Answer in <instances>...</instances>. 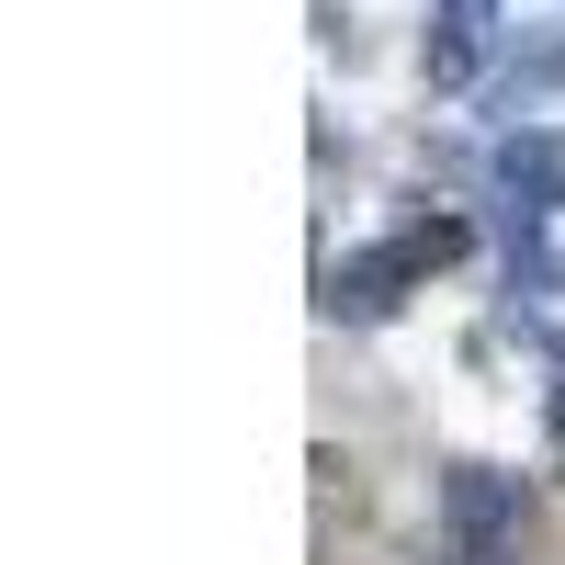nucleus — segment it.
Here are the masks:
<instances>
[{
    "label": "nucleus",
    "instance_id": "nucleus-1",
    "mask_svg": "<svg viewBox=\"0 0 565 565\" xmlns=\"http://www.w3.org/2000/svg\"><path fill=\"white\" fill-rule=\"evenodd\" d=\"M441 260H463V215H407L396 238H373V249H351V260H328L317 306H328V317H351V328H373V317H396Z\"/></svg>",
    "mask_w": 565,
    "mask_h": 565
},
{
    "label": "nucleus",
    "instance_id": "nucleus-2",
    "mask_svg": "<svg viewBox=\"0 0 565 565\" xmlns=\"http://www.w3.org/2000/svg\"><path fill=\"white\" fill-rule=\"evenodd\" d=\"M521 476L509 463H476V452H452L441 463V543H452V565H509L521 554Z\"/></svg>",
    "mask_w": 565,
    "mask_h": 565
},
{
    "label": "nucleus",
    "instance_id": "nucleus-3",
    "mask_svg": "<svg viewBox=\"0 0 565 565\" xmlns=\"http://www.w3.org/2000/svg\"><path fill=\"white\" fill-rule=\"evenodd\" d=\"M487 170H498V193L521 215H565V125H509Z\"/></svg>",
    "mask_w": 565,
    "mask_h": 565
},
{
    "label": "nucleus",
    "instance_id": "nucleus-5",
    "mask_svg": "<svg viewBox=\"0 0 565 565\" xmlns=\"http://www.w3.org/2000/svg\"><path fill=\"white\" fill-rule=\"evenodd\" d=\"M543 463L565 476V373H554V396H543Z\"/></svg>",
    "mask_w": 565,
    "mask_h": 565
},
{
    "label": "nucleus",
    "instance_id": "nucleus-4",
    "mask_svg": "<svg viewBox=\"0 0 565 565\" xmlns=\"http://www.w3.org/2000/svg\"><path fill=\"white\" fill-rule=\"evenodd\" d=\"M487 45H498V0H441L418 57H430V79H441V90H463V79L487 68Z\"/></svg>",
    "mask_w": 565,
    "mask_h": 565
}]
</instances>
